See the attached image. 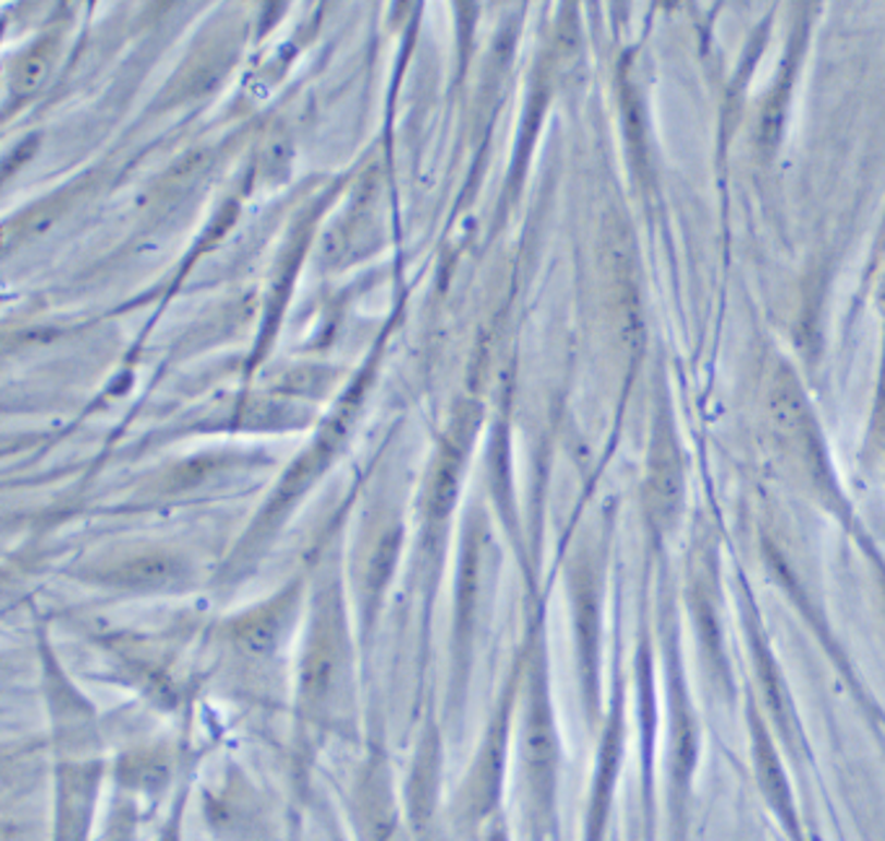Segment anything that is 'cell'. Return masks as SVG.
<instances>
[{
	"label": "cell",
	"mask_w": 885,
	"mask_h": 841,
	"mask_svg": "<svg viewBox=\"0 0 885 841\" xmlns=\"http://www.w3.org/2000/svg\"><path fill=\"white\" fill-rule=\"evenodd\" d=\"M47 71H50V52L45 50H34L32 56H26L22 63H19L16 73H13V89L19 94H32L39 89Z\"/></svg>",
	"instance_id": "6da1fadb"
}]
</instances>
